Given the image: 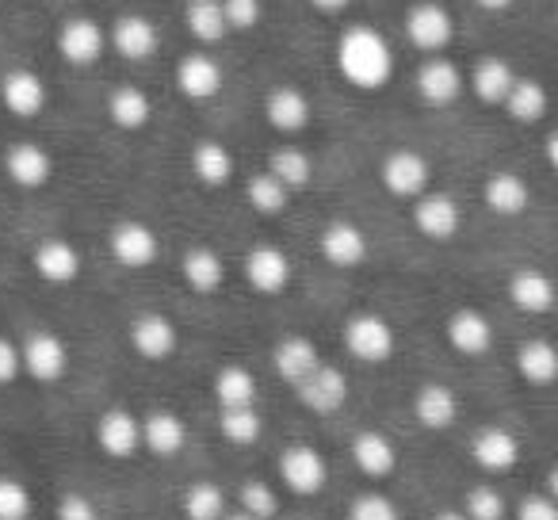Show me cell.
Listing matches in <instances>:
<instances>
[{
    "label": "cell",
    "mask_w": 558,
    "mask_h": 520,
    "mask_svg": "<svg viewBox=\"0 0 558 520\" xmlns=\"http://www.w3.org/2000/svg\"><path fill=\"white\" fill-rule=\"evenodd\" d=\"M337 70L344 73L349 85L372 93V88L387 85L390 73H395V50H390V43L375 27L356 24L337 43Z\"/></svg>",
    "instance_id": "obj_1"
},
{
    "label": "cell",
    "mask_w": 558,
    "mask_h": 520,
    "mask_svg": "<svg viewBox=\"0 0 558 520\" xmlns=\"http://www.w3.org/2000/svg\"><path fill=\"white\" fill-rule=\"evenodd\" d=\"M344 344L364 364H383L395 356V326L379 314H356L344 326Z\"/></svg>",
    "instance_id": "obj_2"
},
{
    "label": "cell",
    "mask_w": 558,
    "mask_h": 520,
    "mask_svg": "<svg viewBox=\"0 0 558 520\" xmlns=\"http://www.w3.org/2000/svg\"><path fill=\"white\" fill-rule=\"evenodd\" d=\"M20 367L35 383H58L65 375V367H70L65 341L58 334H50V329H39V334H32L20 344Z\"/></svg>",
    "instance_id": "obj_3"
},
{
    "label": "cell",
    "mask_w": 558,
    "mask_h": 520,
    "mask_svg": "<svg viewBox=\"0 0 558 520\" xmlns=\"http://www.w3.org/2000/svg\"><path fill=\"white\" fill-rule=\"evenodd\" d=\"M279 479H283L288 489H295V494H318L329 482L326 456L318 448H311V444H291L279 456Z\"/></svg>",
    "instance_id": "obj_4"
},
{
    "label": "cell",
    "mask_w": 558,
    "mask_h": 520,
    "mask_svg": "<svg viewBox=\"0 0 558 520\" xmlns=\"http://www.w3.org/2000/svg\"><path fill=\"white\" fill-rule=\"evenodd\" d=\"M245 280L256 295H283L291 283V261L276 245H253L245 253Z\"/></svg>",
    "instance_id": "obj_5"
},
{
    "label": "cell",
    "mask_w": 558,
    "mask_h": 520,
    "mask_svg": "<svg viewBox=\"0 0 558 520\" xmlns=\"http://www.w3.org/2000/svg\"><path fill=\"white\" fill-rule=\"evenodd\" d=\"M405 35L417 50H428V55H440L444 47L456 35V24H451V12L444 4H413L410 16H405Z\"/></svg>",
    "instance_id": "obj_6"
},
{
    "label": "cell",
    "mask_w": 558,
    "mask_h": 520,
    "mask_svg": "<svg viewBox=\"0 0 558 520\" xmlns=\"http://www.w3.org/2000/svg\"><path fill=\"white\" fill-rule=\"evenodd\" d=\"M383 184L398 199H417L428 188V161L417 149H390L383 157Z\"/></svg>",
    "instance_id": "obj_7"
},
{
    "label": "cell",
    "mask_w": 558,
    "mask_h": 520,
    "mask_svg": "<svg viewBox=\"0 0 558 520\" xmlns=\"http://www.w3.org/2000/svg\"><path fill=\"white\" fill-rule=\"evenodd\" d=\"M104 47H108V32L88 16L65 20L62 32H58V55L70 65H93L104 55Z\"/></svg>",
    "instance_id": "obj_8"
},
{
    "label": "cell",
    "mask_w": 558,
    "mask_h": 520,
    "mask_svg": "<svg viewBox=\"0 0 558 520\" xmlns=\"http://www.w3.org/2000/svg\"><path fill=\"white\" fill-rule=\"evenodd\" d=\"M299 398H303V406L311 413H322V418H329V413H337L344 406V398H349V379H344L337 367L329 364H318L311 375H306L303 383H299Z\"/></svg>",
    "instance_id": "obj_9"
},
{
    "label": "cell",
    "mask_w": 558,
    "mask_h": 520,
    "mask_svg": "<svg viewBox=\"0 0 558 520\" xmlns=\"http://www.w3.org/2000/svg\"><path fill=\"white\" fill-rule=\"evenodd\" d=\"M413 222H417V230L425 233L428 241H448V238H456V233H459L463 215H459V203L451 199V195L421 192L417 207H413Z\"/></svg>",
    "instance_id": "obj_10"
},
{
    "label": "cell",
    "mask_w": 558,
    "mask_h": 520,
    "mask_svg": "<svg viewBox=\"0 0 558 520\" xmlns=\"http://www.w3.org/2000/svg\"><path fill=\"white\" fill-rule=\"evenodd\" d=\"M157 233L146 222H119L111 230V256H116L123 268H149L157 261Z\"/></svg>",
    "instance_id": "obj_11"
},
{
    "label": "cell",
    "mask_w": 558,
    "mask_h": 520,
    "mask_svg": "<svg viewBox=\"0 0 558 520\" xmlns=\"http://www.w3.org/2000/svg\"><path fill=\"white\" fill-rule=\"evenodd\" d=\"M0 100L16 119H35L47 108V85L32 70H9L0 77Z\"/></svg>",
    "instance_id": "obj_12"
},
{
    "label": "cell",
    "mask_w": 558,
    "mask_h": 520,
    "mask_svg": "<svg viewBox=\"0 0 558 520\" xmlns=\"http://www.w3.org/2000/svg\"><path fill=\"white\" fill-rule=\"evenodd\" d=\"M32 265L35 273L43 276L47 283H54V288H62V283H73L81 276V253L73 241L65 238H47L35 245L32 253Z\"/></svg>",
    "instance_id": "obj_13"
},
{
    "label": "cell",
    "mask_w": 558,
    "mask_h": 520,
    "mask_svg": "<svg viewBox=\"0 0 558 520\" xmlns=\"http://www.w3.org/2000/svg\"><path fill=\"white\" fill-rule=\"evenodd\" d=\"M471 456L486 474H505V471H512V467H517L520 444H517V436H512L509 428L486 425V428H478V433H474Z\"/></svg>",
    "instance_id": "obj_14"
},
{
    "label": "cell",
    "mask_w": 558,
    "mask_h": 520,
    "mask_svg": "<svg viewBox=\"0 0 558 520\" xmlns=\"http://www.w3.org/2000/svg\"><path fill=\"white\" fill-rule=\"evenodd\" d=\"M322 256H326L333 268H356L367 261V233L356 222H329L322 230Z\"/></svg>",
    "instance_id": "obj_15"
},
{
    "label": "cell",
    "mask_w": 558,
    "mask_h": 520,
    "mask_svg": "<svg viewBox=\"0 0 558 520\" xmlns=\"http://www.w3.org/2000/svg\"><path fill=\"white\" fill-rule=\"evenodd\" d=\"M4 172L12 177V184L20 188H43L54 177V157L39 146V142H16L4 154Z\"/></svg>",
    "instance_id": "obj_16"
},
{
    "label": "cell",
    "mask_w": 558,
    "mask_h": 520,
    "mask_svg": "<svg viewBox=\"0 0 558 520\" xmlns=\"http://www.w3.org/2000/svg\"><path fill=\"white\" fill-rule=\"evenodd\" d=\"M180 344V334L165 314H138L131 326V349L142 360H169Z\"/></svg>",
    "instance_id": "obj_17"
},
{
    "label": "cell",
    "mask_w": 558,
    "mask_h": 520,
    "mask_svg": "<svg viewBox=\"0 0 558 520\" xmlns=\"http://www.w3.org/2000/svg\"><path fill=\"white\" fill-rule=\"evenodd\" d=\"M96 444L108 451L111 459H126L142 448V421L131 410H108L96 421Z\"/></svg>",
    "instance_id": "obj_18"
},
{
    "label": "cell",
    "mask_w": 558,
    "mask_h": 520,
    "mask_svg": "<svg viewBox=\"0 0 558 520\" xmlns=\"http://www.w3.org/2000/svg\"><path fill=\"white\" fill-rule=\"evenodd\" d=\"M177 88L187 96V100H210L222 88V65L210 55H184L177 65Z\"/></svg>",
    "instance_id": "obj_19"
},
{
    "label": "cell",
    "mask_w": 558,
    "mask_h": 520,
    "mask_svg": "<svg viewBox=\"0 0 558 520\" xmlns=\"http://www.w3.org/2000/svg\"><path fill=\"white\" fill-rule=\"evenodd\" d=\"M318 364H322L318 349H314V341H306V337H279L276 349H271V367H276L279 379L291 383V387H299Z\"/></svg>",
    "instance_id": "obj_20"
},
{
    "label": "cell",
    "mask_w": 558,
    "mask_h": 520,
    "mask_svg": "<svg viewBox=\"0 0 558 520\" xmlns=\"http://www.w3.org/2000/svg\"><path fill=\"white\" fill-rule=\"evenodd\" d=\"M264 119H268L279 134H299L311 123V104H306V96L299 93V88L279 85V88H271L268 100H264Z\"/></svg>",
    "instance_id": "obj_21"
},
{
    "label": "cell",
    "mask_w": 558,
    "mask_h": 520,
    "mask_svg": "<svg viewBox=\"0 0 558 520\" xmlns=\"http://www.w3.org/2000/svg\"><path fill=\"white\" fill-rule=\"evenodd\" d=\"M417 93H421V100L433 104V108H448V104L463 93V77H459V70L448 58H428L417 70Z\"/></svg>",
    "instance_id": "obj_22"
},
{
    "label": "cell",
    "mask_w": 558,
    "mask_h": 520,
    "mask_svg": "<svg viewBox=\"0 0 558 520\" xmlns=\"http://www.w3.org/2000/svg\"><path fill=\"white\" fill-rule=\"evenodd\" d=\"M448 344L463 356H482L494 344V326L482 311H456L448 318Z\"/></svg>",
    "instance_id": "obj_23"
},
{
    "label": "cell",
    "mask_w": 558,
    "mask_h": 520,
    "mask_svg": "<svg viewBox=\"0 0 558 520\" xmlns=\"http://www.w3.org/2000/svg\"><path fill=\"white\" fill-rule=\"evenodd\" d=\"M108 43L119 50L123 58H131V62H142V58H149L157 50V27L154 20L138 16V12H131V16H119L116 27H111Z\"/></svg>",
    "instance_id": "obj_24"
},
{
    "label": "cell",
    "mask_w": 558,
    "mask_h": 520,
    "mask_svg": "<svg viewBox=\"0 0 558 520\" xmlns=\"http://www.w3.org/2000/svg\"><path fill=\"white\" fill-rule=\"evenodd\" d=\"M413 413H417V421L425 428H433V433H440V428H451L459 418V398L451 387H444V383H425V387L417 390V398H413Z\"/></svg>",
    "instance_id": "obj_25"
},
{
    "label": "cell",
    "mask_w": 558,
    "mask_h": 520,
    "mask_svg": "<svg viewBox=\"0 0 558 520\" xmlns=\"http://www.w3.org/2000/svg\"><path fill=\"white\" fill-rule=\"evenodd\" d=\"M184 444H187V428H184V418H180V413L157 410L142 421V448H149L154 456L169 459V456H177Z\"/></svg>",
    "instance_id": "obj_26"
},
{
    "label": "cell",
    "mask_w": 558,
    "mask_h": 520,
    "mask_svg": "<svg viewBox=\"0 0 558 520\" xmlns=\"http://www.w3.org/2000/svg\"><path fill=\"white\" fill-rule=\"evenodd\" d=\"M180 273H184V283L195 291V295H215L218 288H222V256L215 253V249L207 245H195L184 253V261H180Z\"/></svg>",
    "instance_id": "obj_27"
},
{
    "label": "cell",
    "mask_w": 558,
    "mask_h": 520,
    "mask_svg": "<svg viewBox=\"0 0 558 520\" xmlns=\"http://www.w3.org/2000/svg\"><path fill=\"white\" fill-rule=\"evenodd\" d=\"M509 299L524 314H547L555 306V283L535 268H520L509 280Z\"/></svg>",
    "instance_id": "obj_28"
},
{
    "label": "cell",
    "mask_w": 558,
    "mask_h": 520,
    "mask_svg": "<svg viewBox=\"0 0 558 520\" xmlns=\"http://www.w3.org/2000/svg\"><path fill=\"white\" fill-rule=\"evenodd\" d=\"M352 459H356L360 471L372 474V479H387L398 467V448L387 433H372V428H367V433H360L356 444H352Z\"/></svg>",
    "instance_id": "obj_29"
},
{
    "label": "cell",
    "mask_w": 558,
    "mask_h": 520,
    "mask_svg": "<svg viewBox=\"0 0 558 520\" xmlns=\"http://www.w3.org/2000/svg\"><path fill=\"white\" fill-rule=\"evenodd\" d=\"M108 116H111V123L123 126V131H142V126L149 123V116H154V104H149V96L142 93V88L119 85L116 93L108 96Z\"/></svg>",
    "instance_id": "obj_30"
},
{
    "label": "cell",
    "mask_w": 558,
    "mask_h": 520,
    "mask_svg": "<svg viewBox=\"0 0 558 520\" xmlns=\"http://www.w3.org/2000/svg\"><path fill=\"white\" fill-rule=\"evenodd\" d=\"M482 195H486V207L501 218H512L527 207V184L517 172H494L486 180V188H482Z\"/></svg>",
    "instance_id": "obj_31"
},
{
    "label": "cell",
    "mask_w": 558,
    "mask_h": 520,
    "mask_svg": "<svg viewBox=\"0 0 558 520\" xmlns=\"http://www.w3.org/2000/svg\"><path fill=\"white\" fill-rule=\"evenodd\" d=\"M517 372L532 387H547L558 375V352L547 341H524L517 349Z\"/></svg>",
    "instance_id": "obj_32"
},
{
    "label": "cell",
    "mask_w": 558,
    "mask_h": 520,
    "mask_svg": "<svg viewBox=\"0 0 558 520\" xmlns=\"http://www.w3.org/2000/svg\"><path fill=\"white\" fill-rule=\"evenodd\" d=\"M184 24H187V32H192L199 43H207V47H215V43H222L226 35H230L226 16H222V4H218V0H187V4H184Z\"/></svg>",
    "instance_id": "obj_33"
},
{
    "label": "cell",
    "mask_w": 558,
    "mask_h": 520,
    "mask_svg": "<svg viewBox=\"0 0 558 520\" xmlns=\"http://www.w3.org/2000/svg\"><path fill=\"white\" fill-rule=\"evenodd\" d=\"M512 81H517V73H512V65L505 62V58H482L471 73L474 96H478L482 104H501L505 93L512 88Z\"/></svg>",
    "instance_id": "obj_34"
},
{
    "label": "cell",
    "mask_w": 558,
    "mask_h": 520,
    "mask_svg": "<svg viewBox=\"0 0 558 520\" xmlns=\"http://www.w3.org/2000/svg\"><path fill=\"white\" fill-rule=\"evenodd\" d=\"M192 172L203 180L207 188H222L233 177V154L222 142H199L192 149Z\"/></svg>",
    "instance_id": "obj_35"
},
{
    "label": "cell",
    "mask_w": 558,
    "mask_h": 520,
    "mask_svg": "<svg viewBox=\"0 0 558 520\" xmlns=\"http://www.w3.org/2000/svg\"><path fill=\"white\" fill-rule=\"evenodd\" d=\"M501 104L517 123H539L543 111H547V93H543L539 81H520L517 77Z\"/></svg>",
    "instance_id": "obj_36"
},
{
    "label": "cell",
    "mask_w": 558,
    "mask_h": 520,
    "mask_svg": "<svg viewBox=\"0 0 558 520\" xmlns=\"http://www.w3.org/2000/svg\"><path fill=\"white\" fill-rule=\"evenodd\" d=\"M215 398H218V406H222V410H233V406H253L256 379L241 364L218 367V375H215Z\"/></svg>",
    "instance_id": "obj_37"
},
{
    "label": "cell",
    "mask_w": 558,
    "mask_h": 520,
    "mask_svg": "<svg viewBox=\"0 0 558 520\" xmlns=\"http://www.w3.org/2000/svg\"><path fill=\"white\" fill-rule=\"evenodd\" d=\"M218 428H222V436L230 444H238V448H245V444H256L260 440V413L253 410V406H233V410H222L218 413Z\"/></svg>",
    "instance_id": "obj_38"
},
{
    "label": "cell",
    "mask_w": 558,
    "mask_h": 520,
    "mask_svg": "<svg viewBox=\"0 0 558 520\" xmlns=\"http://www.w3.org/2000/svg\"><path fill=\"white\" fill-rule=\"evenodd\" d=\"M268 172L291 192V188H303L306 180H311L314 165H311V157H306L303 149L283 146V149H276V154L268 157Z\"/></svg>",
    "instance_id": "obj_39"
},
{
    "label": "cell",
    "mask_w": 558,
    "mask_h": 520,
    "mask_svg": "<svg viewBox=\"0 0 558 520\" xmlns=\"http://www.w3.org/2000/svg\"><path fill=\"white\" fill-rule=\"evenodd\" d=\"M245 195H248V207L260 210V215H279V210L288 207V199H291V192H288L283 184H279V180L271 177L268 169L256 172V177L248 180V184H245Z\"/></svg>",
    "instance_id": "obj_40"
},
{
    "label": "cell",
    "mask_w": 558,
    "mask_h": 520,
    "mask_svg": "<svg viewBox=\"0 0 558 520\" xmlns=\"http://www.w3.org/2000/svg\"><path fill=\"white\" fill-rule=\"evenodd\" d=\"M226 512V494L215 482H192L184 489V517L187 520H218Z\"/></svg>",
    "instance_id": "obj_41"
},
{
    "label": "cell",
    "mask_w": 558,
    "mask_h": 520,
    "mask_svg": "<svg viewBox=\"0 0 558 520\" xmlns=\"http://www.w3.org/2000/svg\"><path fill=\"white\" fill-rule=\"evenodd\" d=\"M505 497L497 494L494 486H474L466 494V505H463V517L466 520H505Z\"/></svg>",
    "instance_id": "obj_42"
},
{
    "label": "cell",
    "mask_w": 558,
    "mask_h": 520,
    "mask_svg": "<svg viewBox=\"0 0 558 520\" xmlns=\"http://www.w3.org/2000/svg\"><path fill=\"white\" fill-rule=\"evenodd\" d=\"M32 512V494L20 479L0 474V520H27Z\"/></svg>",
    "instance_id": "obj_43"
},
{
    "label": "cell",
    "mask_w": 558,
    "mask_h": 520,
    "mask_svg": "<svg viewBox=\"0 0 558 520\" xmlns=\"http://www.w3.org/2000/svg\"><path fill=\"white\" fill-rule=\"evenodd\" d=\"M238 501H241V512H248L253 520H271L279 509L276 494H271V486H264V482H245Z\"/></svg>",
    "instance_id": "obj_44"
},
{
    "label": "cell",
    "mask_w": 558,
    "mask_h": 520,
    "mask_svg": "<svg viewBox=\"0 0 558 520\" xmlns=\"http://www.w3.org/2000/svg\"><path fill=\"white\" fill-rule=\"evenodd\" d=\"M349 520H398V505L387 494H360L349 509Z\"/></svg>",
    "instance_id": "obj_45"
},
{
    "label": "cell",
    "mask_w": 558,
    "mask_h": 520,
    "mask_svg": "<svg viewBox=\"0 0 558 520\" xmlns=\"http://www.w3.org/2000/svg\"><path fill=\"white\" fill-rule=\"evenodd\" d=\"M222 4V16L230 32H248V27L260 24V0H218Z\"/></svg>",
    "instance_id": "obj_46"
},
{
    "label": "cell",
    "mask_w": 558,
    "mask_h": 520,
    "mask_svg": "<svg viewBox=\"0 0 558 520\" xmlns=\"http://www.w3.org/2000/svg\"><path fill=\"white\" fill-rule=\"evenodd\" d=\"M517 520H558V505L547 494H532L517 505Z\"/></svg>",
    "instance_id": "obj_47"
},
{
    "label": "cell",
    "mask_w": 558,
    "mask_h": 520,
    "mask_svg": "<svg viewBox=\"0 0 558 520\" xmlns=\"http://www.w3.org/2000/svg\"><path fill=\"white\" fill-rule=\"evenodd\" d=\"M58 520H96V505L85 494H62L58 501Z\"/></svg>",
    "instance_id": "obj_48"
},
{
    "label": "cell",
    "mask_w": 558,
    "mask_h": 520,
    "mask_svg": "<svg viewBox=\"0 0 558 520\" xmlns=\"http://www.w3.org/2000/svg\"><path fill=\"white\" fill-rule=\"evenodd\" d=\"M20 372H24V367H20V349L9 337H0V387H4V383H16Z\"/></svg>",
    "instance_id": "obj_49"
},
{
    "label": "cell",
    "mask_w": 558,
    "mask_h": 520,
    "mask_svg": "<svg viewBox=\"0 0 558 520\" xmlns=\"http://www.w3.org/2000/svg\"><path fill=\"white\" fill-rule=\"evenodd\" d=\"M311 4H314L318 12H341V9H349L352 0H311Z\"/></svg>",
    "instance_id": "obj_50"
},
{
    "label": "cell",
    "mask_w": 558,
    "mask_h": 520,
    "mask_svg": "<svg viewBox=\"0 0 558 520\" xmlns=\"http://www.w3.org/2000/svg\"><path fill=\"white\" fill-rule=\"evenodd\" d=\"M478 4H482L486 12H505V9L512 4V0H478Z\"/></svg>",
    "instance_id": "obj_51"
},
{
    "label": "cell",
    "mask_w": 558,
    "mask_h": 520,
    "mask_svg": "<svg viewBox=\"0 0 558 520\" xmlns=\"http://www.w3.org/2000/svg\"><path fill=\"white\" fill-rule=\"evenodd\" d=\"M547 165H550V169L558 165V138H555V134L547 138Z\"/></svg>",
    "instance_id": "obj_52"
},
{
    "label": "cell",
    "mask_w": 558,
    "mask_h": 520,
    "mask_svg": "<svg viewBox=\"0 0 558 520\" xmlns=\"http://www.w3.org/2000/svg\"><path fill=\"white\" fill-rule=\"evenodd\" d=\"M433 520H466V517H463L459 509H444V512H436Z\"/></svg>",
    "instance_id": "obj_53"
},
{
    "label": "cell",
    "mask_w": 558,
    "mask_h": 520,
    "mask_svg": "<svg viewBox=\"0 0 558 520\" xmlns=\"http://www.w3.org/2000/svg\"><path fill=\"white\" fill-rule=\"evenodd\" d=\"M218 520H253V517H248V512H222V517H218Z\"/></svg>",
    "instance_id": "obj_54"
}]
</instances>
